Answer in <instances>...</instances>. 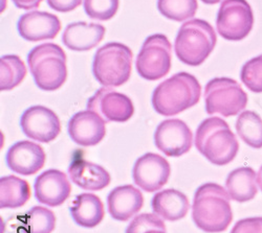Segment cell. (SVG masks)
Masks as SVG:
<instances>
[{
	"label": "cell",
	"mask_w": 262,
	"mask_h": 233,
	"mask_svg": "<svg viewBox=\"0 0 262 233\" xmlns=\"http://www.w3.org/2000/svg\"><path fill=\"white\" fill-rule=\"evenodd\" d=\"M198 8V0H158L160 13L179 22L194 17Z\"/></svg>",
	"instance_id": "cell-27"
},
{
	"label": "cell",
	"mask_w": 262,
	"mask_h": 233,
	"mask_svg": "<svg viewBox=\"0 0 262 233\" xmlns=\"http://www.w3.org/2000/svg\"><path fill=\"white\" fill-rule=\"evenodd\" d=\"M231 233H262V218H248L238 221Z\"/></svg>",
	"instance_id": "cell-32"
},
{
	"label": "cell",
	"mask_w": 262,
	"mask_h": 233,
	"mask_svg": "<svg viewBox=\"0 0 262 233\" xmlns=\"http://www.w3.org/2000/svg\"><path fill=\"white\" fill-rule=\"evenodd\" d=\"M217 37L212 25L202 19L184 23L176 39L174 49L178 58L189 66H200L211 55Z\"/></svg>",
	"instance_id": "cell-5"
},
{
	"label": "cell",
	"mask_w": 262,
	"mask_h": 233,
	"mask_svg": "<svg viewBox=\"0 0 262 233\" xmlns=\"http://www.w3.org/2000/svg\"><path fill=\"white\" fill-rule=\"evenodd\" d=\"M202 2L205 3V4H207V5H215V4L221 3L222 0H202Z\"/></svg>",
	"instance_id": "cell-36"
},
{
	"label": "cell",
	"mask_w": 262,
	"mask_h": 233,
	"mask_svg": "<svg viewBox=\"0 0 262 233\" xmlns=\"http://www.w3.org/2000/svg\"><path fill=\"white\" fill-rule=\"evenodd\" d=\"M71 215L77 225L84 228H94L104 219V205L101 199L94 194H81L74 200Z\"/></svg>",
	"instance_id": "cell-23"
},
{
	"label": "cell",
	"mask_w": 262,
	"mask_h": 233,
	"mask_svg": "<svg viewBox=\"0 0 262 233\" xmlns=\"http://www.w3.org/2000/svg\"><path fill=\"white\" fill-rule=\"evenodd\" d=\"M119 5V0H84V10L89 17L105 21L117 14Z\"/></svg>",
	"instance_id": "cell-30"
},
{
	"label": "cell",
	"mask_w": 262,
	"mask_h": 233,
	"mask_svg": "<svg viewBox=\"0 0 262 233\" xmlns=\"http://www.w3.org/2000/svg\"><path fill=\"white\" fill-rule=\"evenodd\" d=\"M154 213L163 220L176 222L184 219L190 209L186 195L177 189H164L157 193L151 201Z\"/></svg>",
	"instance_id": "cell-21"
},
{
	"label": "cell",
	"mask_w": 262,
	"mask_h": 233,
	"mask_svg": "<svg viewBox=\"0 0 262 233\" xmlns=\"http://www.w3.org/2000/svg\"><path fill=\"white\" fill-rule=\"evenodd\" d=\"M69 175L74 184L91 192L104 189L112 181L104 167L83 159H77L70 165Z\"/></svg>",
	"instance_id": "cell-20"
},
{
	"label": "cell",
	"mask_w": 262,
	"mask_h": 233,
	"mask_svg": "<svg viewBox=\"0 0 262 233\" xmlns=\"http://www.w3.org/2000/svg\"><path fill=\"white\" fill-rule=\"evenodd\" d=\"M152 229H166L163 219L156 214H142L130 222L126 233H146Z\"/></svg>",
	"instance_id": "cell-31"
},
{
	"label": "cell",
	"mask_w": 262,
	"mask_h": 233,
	"mask_svg": "<svg viewBox=\"0 0 262 233\" xmlns=\"http://www.w3.org/2000/svg\"><path fill=\"white\" fill-rule=\"evenodd\" d=\"M236 131L249 146L253 149L262 147V118L254 111L240 113L236 120Z\"/></svg>",
	"instance_id": "cell-25"
},
{
	"label": "cell",
	"mask_w": 262,
	"mask_h": 233,
	"mask_svg": "<svg viewBox=\"0 0 262 233\" xmlns=\"http://www.w3.org/2000/svg\"><path fill=\"white\" fill-rule=\"evenodd\" d=\"M257 182H258V185H259L261 192H262V165H261L259 172L257 174Z\"/></svg>",
	"instance_id": "cell-35"
},
{
	"label": "cell",
	"mask_w": 262,
	"mask_h": 233,
	"mask_svg": "<svg viewBox=\"0 0 262 233\" xmlns=\"http://www.w3.org/2000/svg\"><path fill=\"white\" fill-rule=\"evenodd\" d=\"M31 198V187L28 181L16 176L0 179V208L16 209L24 206Z\"/></svg>",
	"instance_id": "cell-24"
},
{
	"label": "cell",
	"mask_w": 262,
	"mask_h": 233,
	"mask_svg": "<svg viewBox=\"0 0 262 233\" xmlns=\"http://www.w3.org/2000/svg\"><path fill=\"white\" fill-rule=\"evenodd\" d=\"M69 134L79 145H96L106 135V121L94 111H80L69 121Z\"/></svg>",
	"instance_id": "cell-16"
},
{
	"label": "cell",
	"mask_w": 262,
	"mask_h": 233,
	"mask_svg": "<svg viewBox=\"0 0 262 233\" xmlns=\"http://www.w3.org/2000/svg\"><path fill=\"white\" fill-rule=\"evenodd\" d=\"M146 233H167V231H166V229H164V230L163 229H152Z\"/></svg>",
	"instance_id": "cell-37"
},
{
	"label": "cell",
	"mask_w": 262,
	"mask_h": 233,
	"mask_svg": "<svg viewBox=\"0 0 262 233\" xmlns=\"http://www.w3.org/2000/svg\"><path fill=\"white\" fill-rule=\"evenodd\" d=\"M144 197L134 185L118 186L107 197V208L111 216L121 222L134 218L142 209Z\"/></svg>",
	"instance_id": "cell-18"
},
{
	"label": "cell",
	"mask_w": 262,
	"mask_h": 233,
	"mask_svg": "<svg viewBox=\"0 0 262 233\" xmlns=\"http://www.w3.org/2000/svg\"><path fill=\"white\" fill-rule=\"evenodd\" d=\"M202 87L194 75L174 74L161 83L152 94V106L164 116H174L193 107L201 99Z\"/></svg>",
	"instance_id": "cell-2"
},
{
	"label": "cell",
	"mask_w": 262,
	"mask_h": 233,
	"mask_svg": "<svg viewBox=\"0 0 262 233\" xmlns=\"http://www.w3.org/2000/svg\"><path fill=\"white\" fill-rule=\"evenodd\" d=\"M17 29L25 40L38 42L54 39L61 30V22L51 13L33 11L20 17Z\"/></svg>",
	"instance_id": "cell-17"
},
{
	"label": "cell",
	"mask_w": 262,
	"mask_h": 233,
	"mask_svg": "<svg viewBox=\"0 0 262 233\" xmlns=\"http://www.w3.org/2000/svg\"><path fill=\"white\" fill-rule=\"evenodd\" d=\"M170 174L169 162L164 157L154 153L141 156L133 168L135 183L147 193L160 190L168 182Z\"/></svg>",
	"instance_id": "cell-13"
},
{
	"label": "cell",
	"mask_w": 262,
	"mask_h": 233,
	"mask_svg": "<svg viewBox=\"0 0 262 233\" xmlns=\"http://www.w3.org/2000/svg\"><path fill=\"white\" fill-rule=\"evenodd\" d=\"M34 189L38 202L50 207H56L62 205L70 198L72 185L63 172L49 169L36 178Z\"/></svg>",
	"instance_id": "cell-15"
},
{
	"label": "cell",
	"mask_w": 262,
	"mask_h": 233,
	"mask_svg": "<svg viewBox=\"0 0 262 233\" xmlns=\"http://www.w3.org/2000/svg\"><path fill=\"white\" fill-rule=\"evenodd\" d=\"M43 0H13L14 5L18 9H23V10H32V9H37Z\"/></svg>",
	"instance_id": "cell-34"
},
{
	"label": "cell",
	"mask_w": 262,
	"mask_h": 233,
	"mask_svg": "<svg viewBox=\"0 0 262 233\" xmlns=\"http://www.w3.org/2000/svg\"><path fill=\"white\" fill-rule=\"evenodd\" d=\"M257 184V174L252 167H238L228 175L226 180L230 198L239 203L252 201L256 197Z\"/></svg>",
	"instance_id": "cell-22"
},
{
	"label": "cell",
	"mask_w": 262,
	"mask_h": 233,
	"mask_svg": "<svg viewBox=\"0 0 262 233\" xmlns=\"http://www.w3.org/2000/svg\"><path fill=\"white\" fill-rule=\"evenodd\" d=\"M28 233H52L56 227V216L47 207L34 206L26 217Z\"/></svg>",
	"instance_id": "cell-28"
},
{
	"label": "cell",
	"mask_w": 262,
	"mask_h": 233,
	"mask_svg": "<svg viewBox=\"0 0 262 233\" xmlns=\"http://www.w3.org/2000/svg\"><path fill=\"white\" fill-rule=\"evenodd\" d=\"M27 67L18 56L7 55L0 59V89L12 90L25 80Z\"/></svg>",
	"instance_id": "cell-26"
},
{
	"label": "cell",
	"mask_w": 262,
	"mask_h": 233,
	"mask_svg": "<svg viewBox=\"0 0 262 233\" xmlns=\"http://www.w3.org/2000/svg\"><path fill=\"white\" fill-rule=\"evenodd\" d=\"M48 5L55 11L68 13L81 6L82 0H47Z\"/></svg>",
	"instance_id": "cell-33"
},
{
	"label": "cell",
	"mask_w": 262,
	"mask_h": 233,
	"mask_svg": "<svg viewBox=\"0 0 262 233\" xmlns=\"http://www.w3.org/2000/svg\"><path fill=\"white\" fill-rule=\"evenodd\" d=\"M254 25V15L247 0H224L217 14L218 34L229 41L245 39Z\"/></svg>",
	"instance_id": "cell-9"
},
{
	"label": "cell",
	"mask_w": 262,
	"mask_h": 233,
	"mask_svg": "<svg viewBox=\"0 0 262 233\" xmlns=\"http://www.w3.org/2000/svg\"><path fill=\"white\" fill-rule=\"evenodd\" d=\"M20 125L27 137L43 143L52 142L61 132L59 117L45 106H33L27 109L21 115Z\"/></svg>",
	"instance_id": "cell-10"
},
{
	"label": "cell",
	"mask_w": 262,
	"mask_h": 233,
	"mask_svg": "<svg viewBox=\"0 0 262 233\" xmlns=\"http://www.w3.org/2000/svg\"><path fill=\"white\" fill-rule=\"evenodd\" d=\"M172 46L162 34L148 37L137 59L139 74L148 81H157L168 74L171 68Z\"/></svg>",
	"instance_id": "cell-8"
},
{
	"label": "cell",
	"mask_w": 262,
	"mask_h": 233,
	"mask_svg": "<svg viewBox=\"0 0 262 233\" xmlns=\"http://www.w3.org/2000/svg\"><path fill=\"white\" fill-rule=\"evenodd\" d=\"M195 146L211 163L223 166L232 162L239 151V143L228 122L220 117H209L195 134Z\"/></svg>",
	"instance_id": "cell-3"
},
{
	"label": "cell",
	"mask_w": 262,
	"mask_h": 233,
	"mask_svg": "<svg viewBox=\"0 0 262 233\" xmlns=\"http://www.w3.org/2000/svg\"><path fill=\"white\" fill-rule=\"evenodd\" d=\"M28 63L35 83L41 90L55 91L67 81V55L54 43H45L34 47Z\"/></svg>",
	"instance_id": "cell-4"
},
{
	"label": "cell",
	"mask_w": 262,
	"mask_h": 233,
	"mask_svg": "<svg viewBox=\"0 0 262 233\" xmlns=\"http://www.w3.org/2000/svg\"><path fill=\"white\" fill-rule=\"evenodd\" d=\"M105 36V28L97 23L74 22L67 27L62 41L68 48L75 51H87L96 47Z\"/></svg>",
	"instance_id": "cell-19"
},
{
	"label": "cell",
	"mask_w": 262,
	"mask_h": 233,
	"mask_svg": "<svg viewBox=\"0 0 262 233\" xmlns=\"http://www.w3.org/2000/svg\"><path fill=\"white\" fill-rule=\"evenodd\" d=\"M240 77L249 90L255 93H262V55L246 63Z\"/></svg>",
	"instance_id": "cell-29"
},
{
	"label": "cell",
	"mask_w": 262,
	"mask_h": 233,
	"mask_svg": "<svg viewBox=\"0 0 262 233\" xmlns=\"http://www.w3.org/2000/svg\"><path fill=\"white\" fill-rule=\"evenodd\" d=\"M205 105L209 115L234 116L246 109L248 95L235 80L216 77L206 85Z\"/></svg>",
	"instance_id": "cell-7"
},
{
	"label": "cell",
	"mask_w": 262,
	"mask_h": 233,
	"mask_svg": "<svg viewBox=\"0 0 262 233\" xmlns=\"http://www.w3.org/2000/svg\"><path fill=\"white\" fill-rule=\"evenodd\" d=\"M87 109L96 112L106 122H124L135 113L134 103L127 95L108 87L100 88L89 99Z\"/></svg>",
	"instance_id": "cell-12"
},
{
	"label": "cell",
	"mask_w": 262,
	"mask_h": 233,
	"mask_svg": "<svg viewBox=\"0 0 262 233\" xmlns=\"http://www.w3.org/2000/svg\"><path fill=\"white\" fill-rule=\"evenodd\" d=\"M134 54L118 42L107 43L95 55L93 72L96 80L104 87H119L125 84L131 73Z\"/></svg>",
	"instance_id": "cell-6"
},
{
	"label": "cell",
	"mask_w": 262,
	"mask_h": 233,
	"mask_svg": "<svg viewBox=\"0 0 262 233\" xmlns=\"http://www.w3.org/2000/svg\"><path fill=\"white\" fill-rule=\"evenodd\" d=\"M192 219L198 228L207 233L226 231L233 221L227 189L216 183L200 186L193 199Z\"/></svg>",
	"instance_id": "cell-1"
},
{
	"label": "cell",
	"mask_w": 262,
	"mask_h": 233,
	"mask_svg": "<svg viewBox=\"0 0 262 233\" xmlns=\"http://www.w3.org/2000/svg\"><path fill=\"white\" fill-rule=\"evenodd\" d=\"M47 155L38 143L24 140L13 144L6 156L8 167L11 171L23 175L33 176L45 166Z\"/></svg>",
	"instance_id": "cell-14"
},
{
	"label": "cell",
	"mask_w": 262,
	"mask_h": 233,
	"mask_svg": "<svg viewBox=\"0 0 262 233\" xmlns=\"http://www.w3.org/2000/svg\"><path fill=\"white\" fill-rule=\"evenodd\" d=\"M155 143L166 156L181 157L191 150L193 134L183 120L167 119L158 125L155 133Z\"/></svg>",
	"instance_id": "cell-11"
}]
</instances>
